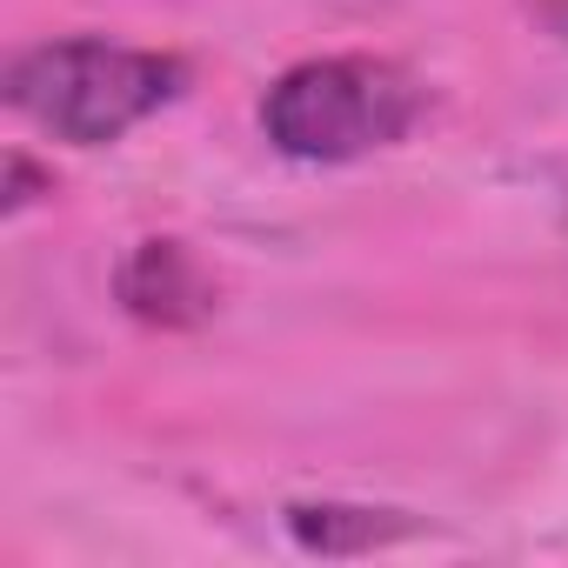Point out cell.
Here are the masks:
<instances>
[{
    "label": "cell",
    "instance_id": "6",
    "mask_svg": "<svg viewBox=\"0 0 568 568\" xmlns=\"http://www.w3.org/2000/svg\"><path fill=\"white\" fill-rule=\"evenodd\" d=\"M528 14H535L555 41H568V0H528Z\"/></svg>",
    "mask_w": 568,
    "mask_h": 568
},
{
    "label": "cell",
    "instance_id": "2",
    "mask_svg": "<svg viewBox=\"0 0 568 568\" xmlns=\"http://www.w3.org/2000/svg\"><path fill=\"white\" fill-rule=\"evenodd\" d=\"M415 108L422 94L402 68L368 61V54H328V61L288 68L267 88L261 128L288 161H362L402 141Z\"/></svg>",
    "mask_w": 568,
    "mask_h": 568
},
{
    "label": "cell",
    "instance_id": "5",
    "mask_svg": "<svg viewBox=\"0 0 568 568\" xmlns=\"http://www.w3.org/2000/svg\"><path fill=\"white\" fill-rule=\"evenodd\" d=\"M8 174H14V194H8V207H28V201H34V187H41V174L28 168V154H14V161H8Z\"/></svg>",
    "mask_w": 568,
    "mask_h": 568
},
{
    "label": "cell",
    "instance_id": "1",
    "mask_svg": "<svg viewBox=\"0 0 568 568\" xmlns=\"http://www.w3.org/2000/svg\"><path fill=\"white\" fill-rule=\"evenodd\" d=\"M174 94H181V61L121 48V41H94V34L28 48L8 74V101L41 134L74 141V148L121 141L134 121H148Z\"/></svg>",
    "mask_w": 568,
    "mask_h": 568
},
{
    "label": "cell",
    "instance_id": "3",
    "mask_svg": "<svg viewBox=\"0 0 568 568\" xmlns=\"http://www.w3.org/2000/svg\"><path fill=\"white\" fill-rule=\"evenodd\" d=\"M121 302L141 315V322H161V328H187L207 315L214 288L201 261L181 247V241H141L121 267Z\"/></svg>",
    "mask_w": 568,
    "mask_h": 568
},
{
    "label": "cell",
    "instance_id": "4",
    "mask_svg": "<svg viewBox=\"0 0 568 568\" xmlns=\"http://www.w3.org/2000/svg\"><path fill=\"white\" fill-rule=\"evenodd\" d=\"M288 515L308 548H375V541L402 535V521H382L375 508H288Z\"/></svg>",
    "mask_w": 568,
    "mask_h": 568
}]
</instances>
